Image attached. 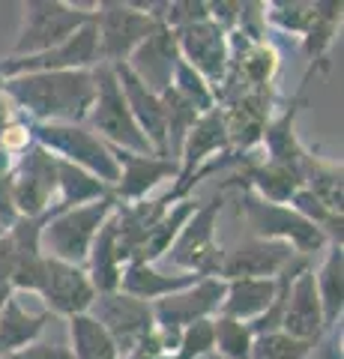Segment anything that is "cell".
<instances>
[{"label": "cell", "mask_w": 344, "mask_h": 359, "mask_svg": "<svg viewBox=\"0 0 344 359\" xmlns=\"http://www.w3.org/2000/svg\"><path fill=\"white\" fill-rule=\"evenodd\" d=\"M4 93L27 123H84L96 99L93 69L30 72L4 81Z\"/></svg>", "instance_id": "6da1fadb"}, {"label": "cell", "mask_w": 344, "mask_h": 359, "mask_svg": "<svg viewBox=\"0 0 344 359\" xmlns=\"http://www.w3.org/2000/svg\"><path fill=\"white\" fill-rule=\"evenodd\" d=\"M30 132H33V144L48 150L54 159L84 168L87 174L102 180L108 189L117 186L120 165L114 153L84 123H30Z\"/></svg>", "instance_id": "7a4b0ae2"}, {"label": "cell", "mask_w": 344, "mask_h": 359, "mask_svg": "<svg viewBox=\"0 0 344 359\" xmlns=\"http://www.w3.org/2000/svg\"><path fill=\"white\" fill-rule=\"evenodd\" d=\"M93 81H96V99H93V108L87 114L84 126L93 135H99L108 147L129 150L138 156H156L126 105V96L120 90L114 66H105V63L93 66Z\"/></svg>", "instance_id": "3957f363"}, {"label": "cell", "mask_w": 344, "mask_h": 359, "mask_svg": "<svg viewBox=\"0 0 344 359\" xmlns=\"http://www.w3.org/2000/svg\"><path fill=\"white\" fill-rule=\"evenodd\" d=\"M114 210H117L114 195L99 198L93 204L57 210L54 216L46 219V224H42V237H39L42 255L57 257V261H66V264H75V266H84L99 228L108 222V216Z\"/></svg>", "instance_id": "277c9868"}, {"label": "cell", "mask_w": 344, "mask_h": 359, "mask_svg": "<svg viewBox=\"0 0 344 359\" xmlns=\"http://www.w3.org/2000/svg\"><path fill=\"white\" fill-rule=\"evenodd\" d=\"M225 210V192H216L209 201L198 204L192 219L186 222L180 237L168 249V261L177 266V273H192L198 278H219L225 249L219 245L216 224Z\"/></svg>", "instance_id": "5b68a950"}, {"label": "cell", "mask_w": 344, "mask_h": 359, "mask_svg": "<svg viewBox=\"0 0 344 359\" xmlns=\"http://www.w3.org/2000/svg\"><path fill=\"white\" fill-rule=\"evenodd\" d=\"M90 21L93 13L63 0H27L21 4V27L9 57H33V54L48 51Z\"/></svg>", "instance_id": "8992f818"}, {"label": "cell", "mask_w": 344, "mask_h": 359, "mask_svg": "<svg viewBox=\"0 0 344 359\" xmlns=\"http://www.w3.org/2000/svg\"><path fill=\"white\" fill-rule=\"evenodd\" d=\"M240 210H242L246 224L252 231L249 237L284 243L303 257L315 255V252L324 249V245H329L324 231L315 228L312 222H305L294 207L261 201L254 192H249V189H242V195H240Z\"/></svg>", "instance_id": "52a82bcc"}, {"label": "cell", "mask_w": 344, "mask_h": 359, "mask_svg": "<svg viewBox=\"0 0 344 359\" xmlns=\"http://www.w3.org/2000/svg\"><path fill=\"white\" fill-rule=\"evenodd\" d=\"M9 195L18 219H48L63 210L57 204V159L39 144H30L13 165Z\"/></svg>", "instance_id": "ba28073f"}, {"label": "cell", "mask_w": 344, "mask_h": 359, "mask_svg": "<svg viewBox=\"0 0 344 359\" xmlns=\"http://www.w3.org/2000/svg\"><path fill=\"white\" fill-rule=\"evenodd\" d=\"M159 21L135 9L132 0H102L93 9V27L99 42V63L117 66L126 63L138 45L156 30Z\"/></svg>", "instance_id": "9c48e42d"}, {"label": "cell", "mask_w": 344, "mask_h": 359, "mask_svg": "<svg viewBox=\"0 0 344 359\" xmlns=\"http://www.w3.org/2000/svg\"><path fill=\"white\" fill-rule=\"evenodd\" d=\"M225 299V282L221 278H201L192 287H183L177 294L153 302V318H156V332L165 347V356H174L180 332L195 320L216 318Z\"/></svg>", "instance_id": "30bf717a"}, {"label": "cell", "mask_w": 344, "mask_h": 359, "mask_svg": "<svg viewBox=\"0 0 344 359\" xmlns=\"http://www.w3.org/2000/svg\"><path fill=\"white\" fill-rule=\"evenodd\" d=\"M90 318L108 332V339L114 341L120 356L135 353L138 347L156 332V318H153V302L135 299L129 294H96L90 306Z\"/></svg>", "instance_id": "8fae6325"}, {"label": "cell", "mask_w": 344, "mask_h": 359, "mask_svg": "<svg viewBox=\"0 0 344 359\" xmlns=\"http://www.w3.org/2000/svg\"><path fill=\"white\" fill-rule=\"evenodd\" d=\"M174 33V45L177 54L186 66L204 78V81L213 87V93L221 87L228 75V63H231V48H228V33L216 27L209 18L195 21V25L177 27Z\"/></svg>", "instance_id": "7c38bea8"}, {"label": "cell", "mask_w": 344, "mask_h": 359, "mask_svg": "<svg viewBox=\"0 0 344 359\" xmlns=\"http://www.w3.org/2000/svg\"><path fill=\"white\" fill-rule=\"evenodd\" d=\"M39 302L42 309L51 311V318H78L87 314L96 299V290L87 278L84 266L57 261V257L46 255V273H42V285H39Z\"/></svg>", "instance_id": "4fadbf2b"}, {"label": "cell", "mask_w": 344, "mask_h": 359, "mask_svg": "<svg viewBox=\"0 0 344 359\" xmlns=\"http://www.w3.org/2000/svg\"><path fill=\"white\" fill-rule=\"evenodd\" d=\"M221 111V123L228 132V144L234 153H252L263 138L266 123L273 120V90L234 96L216 105Z\"/></svg>", "instance_id": "5bb4252c"}, {"label": "cell", "mask_w": 344, "mask_h": 359, "mask_svg": "<svg viewBox=\"0 0 344 359\" xmlns=\"http://www.w3.org/2000/svg\"><path fill=\"white\" fill-rule=\"evenodd\" d=\"M294 257L299 255L284 243L246 237L231 252H225L219 278L221 282H234V278H275Z\"/></svg>", "instance_id": "9a60e30c"}, {"label": "cell", "mask_w": 344, "mask_h": 359, "mask_svg": "<svg viewBox=\"0 0 344 359\" xmlns=\"http://www.w3.org/2000/svg\"><path fill=\"white\" fill-rule=\"evenodd\" d=\"M114 159L120 165V180L111 189L117 204H135L153 195V189L162 186L165 180H177V162L165 156H138L129 150L111 147Z\"/></svg>", "instance_id": "2e32d148"}, {"label": "cell", "mask_w": 344, "mask_h": 359, "mask_svg": "<svg viewBox=\"0 0 344 359\" xmlns=\"http://www.w3.org/2000/svg\"><path fill=\"white\" fill-rule=\"evenodd\" d=\"M279 332L291 335L296 341H312V344H320V339H324L326 330H324V314H320V302H317V290H315L312 264L305 269H299L291 287H287Z\"/></svg>", "instance_id": "e0dca14e"}, {"label": "cell", "mask_w": 344, "mask_h": 359, "mask_svg": "<svg viewBox=\"0 0 344 359\" xmlns=\"http://www.w3.org/2000/svg\"><path fill=\"white\" fill-rule=\"evenodd\" d=\"M177 60H180V54H177V45H174V33L165 25H156V30H153L150 36L138 45V51L126 60V66L144 87L159 96L162 90L171 87V75H174Z\"/></svg>", "instance_id": "ac0fdd59"}, {"label": "cell", "mask_w": 344, "mask_h": 359, "mask_svg": "<svg viewBox=\"0 0 344 359\" xmlns=\"http://www.w3.org/2000/svg\"><path fill=\"white\" fill-rule=\"evenodd\" d=\"M114 75H117L120 90H123V96H126V105L132 111V117H135L138 129L144 132V138L150 141L153 153L168 159V135H165V111H162L159 96L144 87L138 78L129 72L126 63H117Z\"/></svg>", "instance_id": "d6986e66"}, {"label": "cell", "mask_w": 344, "mask_h": 359, "mask_svg": "<svg viewBox=\"0 0 344 359\" xmlns=\"http://www.w3.org/2000/svg\"><path fill=\"white\" fill-rule=\"evenodd\" d=\"M195 282H201L192 273H162L156 264H144V261H129L120 269V294H129L144 302H156L177 294L183 287H192Z\"/></svg>", "instance_id": "ffe728a7"}, {"label": "cell", "mask_w": 344, "mask_h": 359, "mask_svg": "<svg viewBox=\"0 0 344 359\" xmlns=\"http://www.w3.org/2000/svg\"><path fill=\"white\" fill-rule=\"evenodd\" d=\"M48 320H51V311H46V309L30 311L25 302H21V297L13 290L4 311H0V356L33 344L42 332H46Z\"/></svg>", "instance_id": "44dd1931"}, {"label": "cell", "mask_w": 344, "mask_h": 359, "mask_svg": "<svg viewBox=\"0 0 344 359\" xmlns=\"http://www.w3.org/2000/svg\"><path fill=\"white\" fill-rule=\"evenodd\" d=\"M341 0H329V4H315V21L312 27L305 30V36L299 39L303 45V54L308 60V75L312 78L315 72L326 75L329 72V51L336 45L338 27H341Z\"/></svg>", "instance_id": "7402d4cb"}, {"label": "cell", "mask_w": 344, "mask_h": 359, "mask_svg": "<svg viewBox=\"0 0 344 359\" xmlns=\"http://www.w3.org/2000/svg\"><path fill=\"white\" fill-rule=\"evenodd\" d=\"M275 299V278H234L225 282V299L219 314L242 323L258 320Z\"/></svg>", "instance_id": "603a6c76"}, {"label": "cell", "mask_w": 344, "mask_h": 359, "mask_svg": "<svg viewBox=\"0 0 344 359\" xmlns=\"http://www.w3.org/2000/svg\"><path fill=\"white\" fill-rule=\"evenodd\" d=\"M315 290L320 302V314H324V330L332 332L336 323H341L344 311V249L341 245H329L324 264L315 273Z\"/></svg>", "instance_id": "cb8c5ba5"}, {"label": "cell", "mask_w": 344, "mask_h": 359, "mask_svg": "<svg viewBox=\"0 0 344 359\" xmlns=\"http://www.w3.org/2000/svg\"><path fill=\"white\" fill-rule=\"evenodd\" d=\"M87 278L96 294H114L120 290V261H117V233H114V212L108 216V222L99 228L96 240L87 255Z\"/></svg>", "instance_id": "d4e9b609"}, {"label": "cell", "mask_w": 344, "mask_h": 359, "mask_svg": "<svg viewBox=\"0 0 344 359\" xmlns=\"http://www.w3.org/2000/svg\"><path fill=\"white\" fill-rule=\"evenodd\" d=\"M198 204L201 201L198 198H183V201H177L174 207H168V212L153 224V231L147 233V240H144V249H141V255H138V261H144V264H156L159 257H165L168 255V249L174 245V240L180 237V231L186 228V222L192 219V212L198 210Z\"/></svg>", "instance_id": "484cf974"}, {"label": "cell", "mask_w": 344, "mask_h": 359, "mask_svg": "<svg viewBox=\"0 0 344 359\" xmlns=\"http://www.w3.org/2000/svg\"><path fill=\"white\" fill-rule=\"evenodd\" d=\"M303 189L312 192L320 204L332 212H341V198H344V180H341V165L324 162L317 156L305 153L303 159Z\"/></svg>", "instance_id": "4316f807"}, {"label": "cell", "mask_w": 344, "mask_h": 359, "mask_svg": "<svg viewBox=\"0 0 344 359\" xmlns=\"http://www.w3.org/2000/svg\"><path fill=\"white\" fill-rule=\"evenodd\" d=\"M111 189L96 180L93 174H87L84 168H75L69 162L57 159V204L66 207H81V204H93L99 198H108Z\"/></svg>", "instance_id": "83f0119b"}, {"label": "cell", "mask_w": 344, "mask_h": 359, "mask_svg": "<svg viewBox=\"0 0 344 359\" xmlns=\"http://www.w3.org/2000/svg\"><path fill=\"white\" fill-rule=\"evenodd\" d=\"M69 341H72L69 347L72 359H120L114 341L108 339V332L90 314L69 318Z\"/></svg>", "instance_id": "f1b7e54d"}, {"label": "cell", "mask_w": 344, "mask_h": 359, "mask_svg": "<svg viewBox=\"0 0 344 359\" xmlns=\"http://www.w3.org/2000/svg\"><path fill=\"white\" fill-rule=\"evenodd\" d=\"M213 353H219L221 359H249L254 335L249 330V323L225 318V314H216L213 318Z\"/></svg>", "instance_id": "f546056e"}, {"label": "cell", "mask_w": 344, "mask_h": 359, "mask_svg": "<svg viewBox=\"0 0 344 359\" xmlns=\"http://www.w3.org/2000/svg\"><path fill=\"white\" fill-rule=\"evenodd\" d=\"M263 18L282 33H294L303 39L305 30L315 21V4H303V0H273L263 4Z\"/></svg>", "instance_id": "4dcf8cb0"}, {"label": "cell", "mask_w": 344, "mask_h": 359, "mask_svg": "<svg viewBox=\"0 0 344 359\" xmlns=\"http://www.w3.org/2000/svg\"><path fill=\"white\" fill-rule=\"evenodd\" d=\"M312 341H296L284 332H266V335H254L252 353L249 359H308L315 353Z\"/></svg>", "instance_id": "1f68e13d"}, {"label": "cell", "mask_w": 344, "mask_h": 359, "mask_svg": "<svg viewBox=\"0 0 344 359\" xmlns=\"http://www.w3.org/2000/svg\"><path fill=\"white\" fill-rule=\"evenodd\" d=\"M171 87L180 93L186 102H192L198 108V114H207V111L216 108V93L201 75H198L192 66H186L183 60H177L174 75H171Z\"/></svg>", "instance_id": "d6a6232c"}, {"label": "cell", "mask_w": 344, "mask_h": 359, "mask_svg": "<svg viewBox=\"0 0 344 359\" xmlns=\"http://www.w3.org/2000/svg\"><path fill=\"white\" fill-rule=\"evenodd\" d=\"M213 318L207 320H195L188 323V327L180 332V339H177V351L171 359H204L213 353Z\"/></svg>", "instance_id": "836d02e7"}, {"label": "cell", "mask_w": 344, "mask_h": 359, "mask_svg": "<svg viewBox=\"0 0 344 359\" xmlns=\"http://www.w3.org/2000/svg\"><path fill=\"white\" fill-rule=\"evenodd\" d=\"M33 144V132H30V123L25 120L15 111V114H9L6 120H0V153L4 156H13L18 159L21 153Z\"/></svg>", "instance_id": "e575fe53"}, {"label": "cell", "mask_w": 344, "mask_h": 359, "mask_svg": "<svg viewBox=\"0 0 344 359\" xmlns=\"http://www.w3.org/2000/svg\"><path fill=\"white\" fill-rule=\"evenodd\" d=\"M0 359H72L69 347L63 344H42V341H33L27 347H21V351H13Z\"/></svg>", "instance_id": "d590c367"}, {"label": "cell", "mask_w": 344, "mask_h": 359, "mask_svg": "<svg viewBox=\"0 0 344 359\" xmlns=\"http://www.w3.org/2000/svg\"><path fill=\"white\" fill-rule=\"evenodd\" d=\"M9 114H15V105L9 102V96L4 93V87H0V120H6Z\"/></svg>", "instance_id": "8d00e7d4"}, {"label": "cell", "mask_w": 344, "mask_h": 359, "mask_svg": "<svg viewBox=\"0 0 344 359\" xmlns=\"http://www.w3.org/2000/svg\"><path fill=\"white\" fill-rule=\"evenodd\" d=\"M9 294H13V287H9V285H0V311H4V306H6Z\"/></svg>", "instance_id": "74e56055"}]
</instances>
